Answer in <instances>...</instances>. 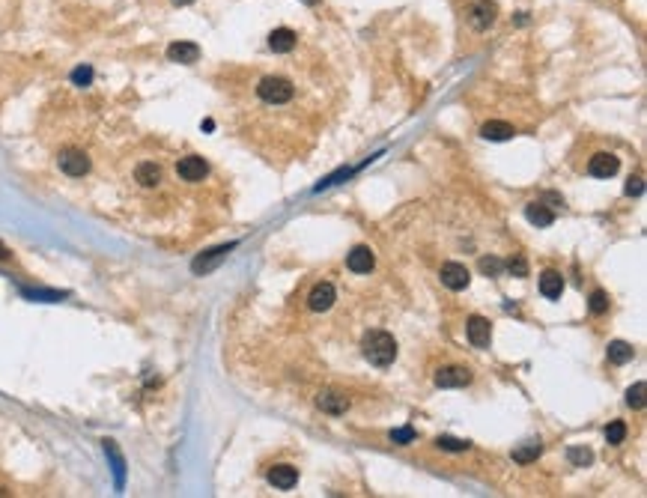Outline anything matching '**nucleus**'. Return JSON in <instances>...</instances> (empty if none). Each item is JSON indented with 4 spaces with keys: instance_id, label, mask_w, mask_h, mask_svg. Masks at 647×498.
Instances as JSON below:
<instances>
[{
    "instance_id": "dca6fc26",
    "label": "nucleus",
    "mask_w": 647,
    "mask_h": 498,
    "mask_svg": "<svg viewBox=\"0 0 647 498\" xmlns=\"http://www.w3.org/2000/svg\"><path fill=\"white\" fill-rule=\"evenodd\" d=\"M269 483L277 490H293L299 483V468L296 466H275L269 471Z\"/></svg>"
},
{
    "instance_id": "5701e85b",
    "label": "nucleus",
    "mask_w": 647,
    "mask_h": 498,
    "mask_svg": "<svg viewBox=\"0 0 647 498\" xmlns=\"http://www.w3.org/2000/svg\"><path fill=\"white\" fill-rule=\"evenodd\" d=\"M540 451H543L540 442H525L522 447H516V451H513V459H516V463H531V459L540 456Z\"/></svg>"
},
{
    "instance_id": "f704fd0d",
    "label": "nucleus",
    "mask_w": 647,
    "mask_h": 498,
    "mask_svg": "<svg viewBox=\"0 0 647 498\" xmlns=\"http://www.w3.org/2000/svg\"><path fill=\"white\" fill-rule=\"evenodd\" d=\"M308 4H316V0H308Z\"/></svg>"
},
{
    "instance_id": "4be33fe9",
    "label": "nucleus",
    "mask_w": 647,
    "mask_h": 498,
    "mask_svg": "<svg viewBox=\"0 0 647 498\" xmlns=\"http://www.w3.org/2000/svg\"><path fill=\"white\" fill-rule=\"evenodd\" d=\"M567 459L573 466H579V468H585V466H591L593 463V454H591V447H582V445H573L567 451Z\"/></svg>"
},
{
    "instance_id": "f3484780",
    "label": "nucleus",
    "mask_w": 647,
    "mask_h": 498,
    "mask_svg": "<svg viewBox=\"0 0 647 498\" xmlns=\"http://www.w3.org/2000/svg\"><path fill=\"white\" fill-rule=\"evenodd\" d=\"M134 182L144 185V189H156V185L161 182V167L156 165V161H141V165L134 167Z\"/></svg>"
},
{
    "instance_id": "c756f323",
    "label": "nucleus",
    "mask_w": 647,
    "mask_h": 498,
    "mask_svg": "<svg viewBox=\"0 0 647 498\" xmlns=\"http://www.w3.org/2000/svg\"><path fill=\"white\" fill-rule=\"evenodd\" d=\"M90 81H93V69L90 66H78V69L72 72V84L75 87H87Z\"/></svg>"
},
{
    "instance_id": "393cba45",
    "label": "nucleus",
    "mask_w": 647,
    "mask_h": 498,
    "mask_svg": "<svg viewBox=\"0 0 647 498\" xmlns=\"http://www.w3.org/2000/svg\"><path fill=\"white\" fill-rule=\"evenodd\" d=\"M436 445L441 447V451H468V442L453 439V435H439Z\"/></svg>"
},
{
    "instance_id": "b1692460",
    "label": "nucleus",
    "mask_w": 647,
    "mask_h": 498,
    "mask_svg": "<svg viewBox=\"0 0 647 498\" xmlns=\"http://www.w3.org/2000/svg\"><path fill=\"white\" fill-rule=\"evenodd\" d=\"M605 439H608V445H620L627 439V424L624 421H612V424L605 427Z\"/></svg>"
},
{
    "instance_id": "bb28decb",
    "label": "nucleus",
    "mask_w": 647,
    "mask_h": 498,
    "mask_svg": "<svg viewBox=\"0 0 647 498\" xmlns=\"http://www.w3.org/2000/svg\"><path fill=\"white\" fill-rule=\"evenodd\" d=\"M501 269H504V263H501V260H496V257H484V260H480V272L489 275V278L501 275Z\"/></svg>"
},
{
    "instance_id": "6e6552de",
    "label": "nucleus",
    "mask_w": 647,
    "mask_h": 498,
    "mask_svg": "<svg viewBox=\"0 0 647 498\" xmlns=\"http://www.w3.org/2000/svg\"><path fill=\"white\" fill-rule=\"evenodd\" d=\"M465 334H468V343L477 346V350H486L489 340H492V322L484 319V317H472L465 326Z\"/></svg>"
},
{
    "instance_id": "9b49d317",
    "label": "nucleus",
    "mask_w": 647,
    "mask_h": 498,
    "mask_svg": "<svg viewBox=\"0 0 647 498\" xmlns=\"http://www.w3.org/2000/svg\"><path fill=\"white\" fill-rule=\"evenodd\" d=\"M468 382H472V370H465V367H441L436 373L439 388H465Z\"/></svg>"
},
{
    "instance_id": "a211bd4d",
    "label": "nucleus",
    "mask_w": 647,
    "mask_h": 498,
    "mask_svg": "<svg viewBox=\"0 0 647 498\" xmlns=\"http://www.w3.org/2000/svg\"><path fill=\"white\" fill-rule=\"evenodd\" d=\"M540 293L546 295V298H561V293H564V278H561V272H555V269L543 272V275H540Z\"/></svg>"
},
{
    "instance_id": "2f4dec72",
    "label": "nucleus",
    "mask_w": 647,
    "mask_h": 498,
    "mask_svg": "<svg viewBox=\"0 0 647 498\" xmlns=\"http://www.w3.org/2000/svg\"><path fill=\"white\" fill-rule=\"evenodd\" d=\"M391 442H394V445H409V442H415V430L412 427L394 430V433H391Z\"/></svg>"
},
{
    "instance_id": "7ed1b4c3",
    "label": "nucleus",
    "mask_w": 647,
    "mask_h": 498,
    "mask_svg": "<svg viewBox=\"0 0 647 498\" xmlns=\"http://www.w3.org/2000/svg\"><path fill=\"white\" fill-rule=\"evenodd\" d=\"M57 165H60V170L66 173V177H87V173H90V158H87V153H81V149H63L60 153V158H57Z\"/></svg>"
},
{
    "instance_id": "aec40b11",
    "label": "nucleus",
    "mask_w": 647,
    "mask_h": 498,
    "mask_svg": "<svg viewBox=\"0 0 647 498\" xmlns=\"http://www.w3.org/2000/svg\"><path fill=\"white\" fill-rule=\"evenodd\" d=\"M480 134H484L486 141H510L516 132H513L510 122H498V120H492V122H486V126L480 129Z\"/></svg>"
},
{
    "instance_id": "1a4fd4ad",
    "label": "nucleus",
    "mask_w": 647,
    "mask_h": 498,
    "mask_svg": "<svg viewBox=\"0 0 647 498\" xmlns=\"http://www.w3.org/2000/svg\"><path fill=\"white\" fill-rule=\"evenodd\" d=\"M441 283L448 290H465L472 283V272H468L463 263H445L441 266Z\"/></svg>"
},
{
    "instance_id": "f03ea898",
    "label": "nucleus",
    "mask_w": 647,
    "mask_h": 498,
    "mask_svg": "<svg viewBox=\"0 0 647 498\" xmlns=\"http://www.w3.org/2000/svg\"><path fill=\"white\" fill-rule=\"evenodd\" d=\"M257 96L263 98L265 105H287V102H293L296 87H293V81L277 78V75H269V78H263L257 84Z\"/></svg>"
},
{
    "instance_id": "423d86ee",
    "label": "nucleus",
    "mask_w": 647,
    "mask_h": 498,
    "mask_svg": "<svg viewBox=\"0 0 647 498\" xmlns=\"http://www.w3.org/2000/svg\"><path fill=\"white\" fill-rule=\"evenodd\" d=\"M373 266H376V257H373V251L367 245H355L352 251L346 254V269L355 272V275H370Z\"/></svg>"
},
{
    "instance_id": "ddd939ff",
    "label": "nucleus",
    "mask_w": 647,
    "mask_h": 498,
    "mask_svg": "<svg viewBox=\"0 0 647 498\" xmlns=\"http://www.w3.org/2000/svg\"><path fill=\"white\" fill-rule=\"evenodd\" d=\"M296 42H299V33L289 27H277L269 33V48L275 54H289L296 48Z\"/></svg>"
},
{
    "instance_id": "6ab92c4d",
    "label": "nucleus",
    "mask_w": 647,
    "mask_h": 498,
    "mask_svg": "<svg viewBox=\"0 0 647 498\" xmlns=\"http://www.w3.org/2000/svg\"><path fill=\"white\" fill-rule=\"evenodd\" d=\"M525 218L531 224H537V227H552V224H555V212H552V209H546L543 203H528L525 206Z\"/></svg>"
},
{
    "instance_id": "20e7f679",
    "label": "nucleus",
    "mask_w": 647,
    "mask_h": 498,
    "mask_svg": "<svg viewBox=\"0 0 647 498\" xmlns=\"http://www.w3.org/2000/svg\"><path fill=\"white\" fill-rule=\"evenodd\" d=\"M236 248V242H227V245H221V248H212V251H206V254H200L194 263H191V272L194 275H209V272L218 266V263H224V257L230 254Z\"/></svg>"
},
{
    "instance_id": "473e14b6",
    "label": "nucleus",
    "mask_w": 647,
    "mask_h": 498,
    "mask_svg": "<svg viewBox=\"0 0 647 498\" xmlns=\"http://www.w3.org/2000/svg\"><path fill=\"white\" fill-rule=\"evenodd\" d=\"M641 191H644L641 177H629V182H627V194H629V197H639Z\"/></svg>"
},
{
    "instance_id": "4468645a",
    "label": "nucleus",
    "mask_w": 647,
    "mask_h": 498,
    "mask_svg": "<svg viewBox=\"0 0 647 498\" xmlns=\"http://www.w3.org/2000/svg\"><path fill=\"white\" fill-rule=\"evenodd\" d=\"M308 305H310V310H316V314L328 310L334 305V286L332 283H316L310 290V295H308Z\"/></svg>"
},
{
    "instance_id": "0eeeda50",
    "label": "nucleus",
    "mask_w": 647,
    "mask_h": 498,
    "mask_svg": "<svg viewBox=\"0 0 647 498\" xmlns=\"http://www.w3.org/2000/svg\"><path fill=\"white\" fill-rule=\"evenodd\" d=\"M496 4L492 0H475V6L468 9V24H472L475 30H486L492 27V21H496Z\"/></svg>"
},
{
    "instance_id": "2eb2a0df",
    "label": "nucleus",
    "mask_w": 647,
    "mask_h": 498,
    "mask_svg": "<svg viewBox=\"0 0 647 498\" xmlns=\"http://www.w3.org/2000/svg\"><path fill=\"white\" fill-rule=\"evenodd\" d=\"M316 406H320L322 412H328V415H344L349 409V397H344L340 391H322L320 400H316Z\"/></svg>"
},
{
    "instance_id": "cd10ccee",
    "label": "nucleus",
    "mask_w": 647,
    "mask_h": 498,
    "mask_svg": "<svg viewBox=\"0 0 647 498\" xmlns=\"http://www.w3.org/2000/svg\"><path fill=\"white\" fill-rule=\"evenodd\" d=\"M105 454L113 459V471H117V487H123V459L117 454V447H113V442H105Z\"/></svg>"
},
{
    "instance_id": "412c9836",
    "label": "nucleus",
    "mask_w": 647,
    "mask_h": 498,
    "mask_svg": "<svg viewBox=\"0 0 647 498\" xmlns=\"http://www.w3.org/2000/svg\"><path fill=\"white\" fill-rule=\"evenodd\" d=\"M636 358V350H632V343L627 340H612L608 343V361L612 364H627V361Z\"/></svg>"
},
{
    "instance_id": "a878e982",
    "label": "nucleus",
    "mask_w": 647,
    "mask_h": 498,
    "mask_svg": "<svg viewBox=\"0 0 647 498\" xmlns=\"http://www.w3.org/2000/svg\"><path fill=\"white\" fill-rule=\"evenodd\" d=\"M627 406H632V409H641L644 406V382H636L627 391Z\"/></svg>"
},
{
    "instance_id": "f8f14e48",
    "label": "nucleus",
    "mask_w": 647,
    "mask_h": 498,
    "mask_svg": "<svg viewBox=\"0 0 647 498\" xmlns=\"http://www.w3.org/2000/svg\"><path fill=\"white\" fill-rule=\"evenodd\" d=\"M168 60L170 63H182V66H191L200 60V48L194 42H173L168 48Z\"/></svg>"
},
{
    "instance_id": "f257e3e1",
    "label": "nucleus",
    "mask_w": 647,
    "mask_h": 498,
    "mask_svg": "<svg viewBox=\"0 0 647 498\" xmlns=\"http://www.w3.org/2000/svg\"><path fill=\"white\" fill-rule=\"evenodd\" d=\"M361 350H364V358L370 361V364L388 367V364H394V358H397V340L382 328H370L361 340Z\"/></svg>"
},
{
    "instance_id": "9d476101",
    "label": "nucleus",
    "mask_w": 647,
    "mask_h": 498,
    "mask_svg": "<svg viewBox=\"0 0 647 498\" xmlns=\"http://www.w3.org/2000/svg\"><path fill=\"white\" fill-rule=\"evenodd\" d=\"M617 167H620V158L612 155V153H597V155L588 161V173H591V177H597V179L615 177Z\"/></svg>"
},
{
    "instance_id": "7c9ffc66",
    "label": "nucleus",
    "mask_w": 647,
    "mask_h": 498,
    "mask_svg": "<svg viewBox=\"0 0 647 498\" xmlns=\"http://www.w3.org/2000/svg\"><path fill=\"white\" fill-rule=\"evenodd\" d=\"M504 269H507V272H513L516 278H525V275H528V266H525V260H522V257H513V260H507V263H504Z\"/></svg>"
},
{
    "instance_id": "c85d7f7f",
    "label": "nucleus",
    "mask_w": 647,
    "mask_h": 498,
    "mask_svg": "<svg viewBox=\"0 0 647 498\" xmlns=\"http://www.w3.org/2000/svg\"><path fill=\"white\" fill-rule=\"evenodd\" d=\"M588 307L593 310V314H605V310H608V295H605L603 290H597V293H593V295H591V302H588Z\"/></svg>"
},
{
    "instance_id": "39448f33",
    "label": "nucleus",
    "mask_w": 647,
    "mask_h": 498,
    "mask_svg": "<svg viewBox=\"0 0 647 498\" xmlns=\"http://www.w3.org/2000/svg\"><path fill=\"white\" fill-rule=\"evenodd\" d=\"M176 173H180L182 182H200V179H206L209 165H206V158H200V155H185V158H180V165H176Z\"/></svg>"
},
{
    "instance_id": "72a5a7b5",
    "label": "nucleus",
    "mask_w": 647,
    "mask_h": 498,
    "mask_svg": "<svg viewBox=\"0 0 647 498\" xmlns=\"http://www.w3.org/2000/svg\"><path fill=\"white\" fill-rule=\"evenodd\" d=\"M176 6H188V4H194V0H173Z\"/></svg>"
}]
</instances>
